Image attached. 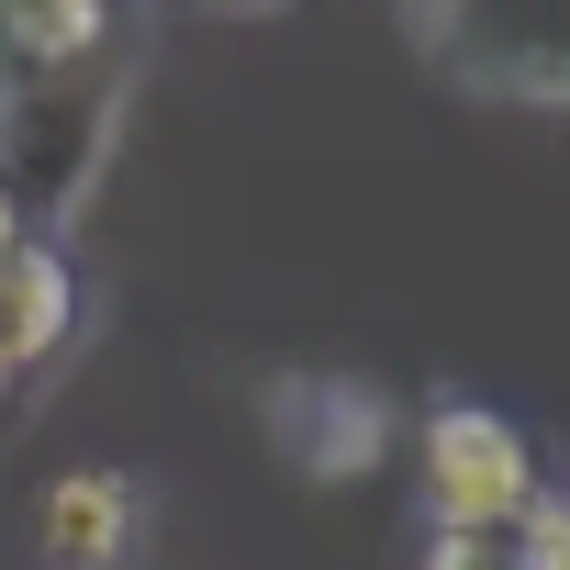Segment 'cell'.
I'll return each mask as SVG.
<instances>
[{"label":"cell","instance_id":"cell-1","mask_svg":"<svg viewBox=\"0 0 570 570\" xmlns=\"http://www.w3.org/2000/svg\"><path fill=\"white\" fill-rule=\"evenodd\" d=\"M101 146H112V90H101L90 68L0 90V190L23 202V224H35V202H46V213L79 202V179L101 168Z\"/></svg>","mask_w":570,"mask_h":570},{"label":"cell","instance_id":"cell-2","mask_svg":"<svg viewBox=\"0 0 570 570\" xmlns=\"http://www.w3.org/2000/svg\"><path fill=\"white\" fill-rule=\"evenodd\" d=\"M537 503V448L492 403H436L425 414V514L436 525H514Z\"/></svg>","mask_w":570,"mask_h":570},{"label":"cell","instance_id":"cell-3","mask_svg":"<svg viewBox=\"0 0 570 570\" xmlns=\"http://www.w3.org/2000/svg\"><path fill=\"white\" fill-rule=\"evenodd\" d=\"M68 336H79V268L46 235H23L12 257H0V358H12V381L23 370H57Z\"/></svg>","mask_w":570,"mask_h":570},{"label":"cell","instance_id":"cell-4","mask_svg":"<svg viewBox=\"0 0 570 570\" xmlns=\"http://www.w3.org/2000/svg\"><path fill=\"white\" fill-rule=\"evenodd\" d=\"M135 481L124 470H57L46 481V503H35V525H46V559L57 570H112L124 548H135Z\"/></svg>","mask_w":570,"mask_h":570},{"label":"cell","instance_id":"cell-5","mask_svg":"<svg viewBox=\"0 0 570 570\" xmlns=\"http://www.w3.org/2000/svg\"><path fill=\"white\" fill-rule=\"evenodd\" d=\"M503 537H514V570H570V492L537 481V503H525Z\"/></svg>","mask_w":570,"mask_h":570},{"label":"cell","instance_id":"cell-6","mask_svg":"<svg viewBox=\"0 0 570 570\" xmlns=\"http://www.w3.org/2000/svg\"><path fill=\"white\" fill-rule=\"evenodd\" d=\"M425 570H514V537L503 525H436V559Z\"/></svg>","mask_w":570,"mask_h":570},{"label":"cell","instance_id":"cell-7","mask_svg":"<svg viewBox=\"0 0 570 570\" xmlns=\"http://www.w3.org/2000/svg\"><path fill=\"white\" fill-rule=\"evenodd\" d=\"M23 235H35V224H23V202H12V190H0V257H12Z\"/></svg>","mask_w":570,"mask_h":570},{"label":"cell","instance_id":"cell-8","mask_svg":"<svg viewBox=\"0 0 570 570\" xmlns=\"http://www.w3.org/2000/svg\"><path fill=\"white\" fill-rule=\"evenodd\" d=\"M0 392H12V358H0Z\"/></svg>","mask_w":570,"mask_h":570}]
</instances>
